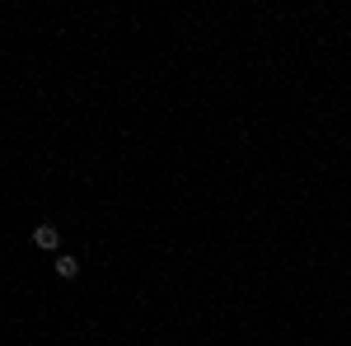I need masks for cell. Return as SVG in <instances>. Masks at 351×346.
<instances>
[{
    "label": "cell",
    "mask_w": 351,
    "mask_h": 346,
    "mask_svg": "<svg viewBox=\"0 0 351 346\" xmlns=\"http://www.w3.org/2000/svg\"><path fill=\"white\" fill-rule=\"evenodd\" d=\"M33 243H38L43 253H56V248H61V230H56V225H38V230H33Z\"/></svg>",
    "instance_id": "obj_1"
},
{
    "label": "cell",
    "mask_w": 351,
    "mask_h": 346,
    "mask_svg": "<svg viewBox=\"0 0 351 346\" xmlns=\"http://www.w3.org/2000/svg\"><path fill=\"white\" fill-rule=\"evenodd\" d=\"M104 346H108V342H104Z\"/></svg>",
    "instance_id": "obj_3"
},
{
    "label": "cell",
    "mask_w": 351,
    "mask_h": 346,
    "mask_svg": "<svg viewBox=\"0 0 351 346\" xmlns=\"http://www.w3.org/2000/svg\"><path fill=\"white\" fill-rule=\"evenodd\" d=\"M56 276H61V281H71V276H80V258H71V253H56Z\"/></svg>",
    "instance_id": "obj_2"
}]
</instances>
